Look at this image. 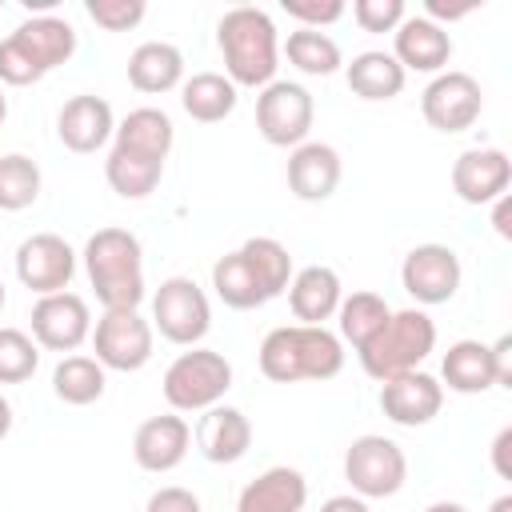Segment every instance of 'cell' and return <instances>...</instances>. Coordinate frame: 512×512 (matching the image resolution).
I'll use <instances>...</instances> for the list:
<instances>
[{"label":"cell","mask_w":512,"mask_h":512,"mask_svg":"<svg viewBox=\"0 0 512 512\" xmlns=\"http://www.w3.org/2000/svg\"><path fill=\"white\" fill-rule=\"evenodd\" d=\"M216 44H220L224 72L232 84L268 88L276 80L280 40H276V24L264 8H252V4L228 8L216 24Z\"/></svg>","instance_id":"obj_1"},{"label":"cell","mask_w":512,"mask_h":512,"mask_svg":"<svg viewBox=\"0 0 512 512\" xmlns=\"http://www.w3.org/2000/svg\"><path fill=\"white\" fill-rule=\"evenodd\" d=\"M344 368V344L324 324H284L260 344V372L272 384L332 380Z\"/></svg>","instance_id":"obj_2"},{"label":"cell","mask_w":512,"mask_h":512,"mask_svg":"<svg viewBox=\"0 0 512 512\" xmlns=\"http://www.w3.org/2000/svg\"><path fill=\"white\" fill-rule=\"evenodd\" d=\"M84 272L96 300L108 308H140L144 300V252L128 228H100L84 244Z\"/></svg>","instance_id":"obj_3"},{"label":"cell","mask_w":512,"mask_h":512,"mask_svg":"<svg viewBox=\"0 0 512 512\" xmlns=\"http://www.w3.org/2000/svg\"><path fill=\"white\" fill-rule=\"evenodd\" d=\"M76 52V28L60 16H32L8 40H0V80L12 88L44 80Z\"/></svg>","instance_id":"obj_4"},{"label":"cell","mask_w":512,"mask_h":512,"mask_svg":"<svg viewBox=\"0 0 512 512\" xmlns=\"http://www.w3.org/2000/svg\"><path fill=\"white\" fill-rule=\"evenodd\" d=\"M436 348V324L428 312L420 308H404V312H392L388 324L368 340L360 344V368L372 376V380H392V376H404V372H416L428 352Z\"/></svg>","instance_id":"obj_5"},{"label":"cell","mask_w":512,"mask_h":512,"mask_svg":"<svg viewBox=\"0 0 512 512\" xmlns=\"http://www.w3.org/2000/svg\"><path fill=\"white\" fill-rule=\"evenodd\" d=\"M160 388L176 412H204V408L220 404L224 392L232 388V364L216 348H192L168 364Z\"/></svg>","instance_id":"obj_6"},{"label":"cell","mask_w":512,"mask_h":512,"mask_svg":"<svg viewBox=\"0 0 512 512\" xmlns=\"http://www.w3.org/2000/svg\"><path fill=\"white\" fill-rule=\"evenodd\" d=\"M344 476L360 500L396 496L408 480L404 448L388 436H356L344 452Z\"/></svg>","instance_id":"obj_7"},{"label":"cell","mask_w":512,"mask_h":512,"mask_svg":"<svg viewBox=\"0 0 512 512\" xmlns=\"http://www.w3.org/2000/svg\"><path fill=\"white\" fill-rule=\"evenodd\" d=\"M152 324L172 344H184V348L200 344L212 328V308L204 288L192 276H168L152 296Z\"/></svg>","instance_id":"obj_8"},{"label":"cell","mask_w":512,"mask_h":512,"mask_svg":"<svg viewBox=\"0 0 512 512\" xmlns=\"http://www.w3.org/2000/svg\"><path fill=\"white\" fill-rule=\"evenodd\" d=\"M312 116H316V104L304 84L272 80L256 96V128L276 148H300L312 132Z\"/></svg>","instance_id":"obj_9"},{"label":"cell","mask_w":512,"mask_h":512,"mask_svg":"<svg viewBox=\"0 0 512 512\" xmlns=\"http://www.w3.org/2000/svg\"><path fill=\"white\" fill-rule=\"evenodd\" d=\"M96 360L112 372H136L152 360V324L136 308H108L92 328Z\"/></svg>","instance_id":"obj_10"},{"label":"cell","mask_w":512,"mask_h":512,"mask_svg":"<svg viewBox=\"0 0 512 512\" xmlns=\"http://www.w3.org/2000/svg\"><path fill=\"white\" fill-rule=\"evenodd\" d=\"M460 276V256L448 244H416L400 264V284L416 304H448Z\"/></svg>","instance_id":"obj_11"},{"label":"cell","mask_w":512,"mask_h":512,"mask_svg":"<svg viewBox=\"0 0 512 512\" xmlns=\"http://www.w3.org/2000/svg\"><path fill=\"white\" fill-rule=\"evenodd\" d=\"M480 108H484V96H480V84L468 72H440L420 96L424 120L436 132H448V136L468 132L480 120Z\"/></svg>","instance_id":"obj_12"},{"label":"cell","mask_w":512,"mask_h":512,"mask_svg":"<svg viewBox=\"0 0 512 512\" xmlns=\"http://www.w3.org/2000/svg\"><path fill=\"white\" fill-rule=\"evenodd\" d=\"M92 336V312L76 292H52L32 304V340L48 352H76Z\"/></svg>","instance_id":"obj_13"},{"label":"cell","mask_w":512,"mask_h":512,"mask_svg":"<svg viewBox=\"0 0 512 512\" xmlns=\"http://www.w3.org/2000/svg\"><path fill=\"white\" fill-rule=\"evenodd\" d=\"M72 272H76V252L56 232H36L16 248V276L28 292H40V296L64 292Z\"/></svg>","instance_id":"obj_14"},{"label":"cell","mask_w":512,"mask_h":512,"mask_svg":"<svg viewBox=\"0 0 512 512\" xmlns=\"http://www.w3.org/2000/svg\"><path fill=\"white\" fill-rule=\"evenodd\" d=\"M512 184V160L504 148H468L452 164V192L464 204H492Z\"/></svg>","instance_id":"obj_15"},{"label":"cell","mask_w":512,"mask_h":512,"mask_svg":"<svg viewBox=\"0 0 512 512\" xmlns=\"http://www.w3.org/2000/svg\"><path fill=\"white\" fill-rule=\"evenodd\" d=\"M440 404H444V384L428 372H404L380 384V408L400 428L428 424L440 412Z\"/></svg>","instance_id":"obj_16"},{"label":"cell","mask_w":512,"mask_h":512,"mask_svg":"<svg viewBox=\"0 0 512 512\" xmlns=\"http://www.w3.org/2000/svg\"><path fill=\"white\" fill-rule=\"evenodd\" d=\"M112 132H116L112 104L104 96H92V92L72 96L56 116V136L72 152H96L112 140Z\"/></svg>","instance_id":"obj_17"},{"label":"cell","mask_w":512,"mask_h":512,"mask_svg":"<svg viewBox=\"0 0 512 512\" xmlns=\"http://www.w3.org/2000/svg\"><path fill=\"white\" fill-rule=\"evenodd\" d=\"M192 444V428L180 416H148L132 436V456L144 472H172Z\"/></svg>","instance_id":"obj_18"},{"label":"cell","mask_w":512,"mask_h":512,"mask_svg":"<svg viewBox=\"0 0 512 512\" xmlns=\"http://www.w3.org/2000/svg\"><path fill=\"white\" fill-rule=\"evenodd\" d=\"M196 448L212 464H236L252 448V424H248V416L240 408H228V404L204 408V416L196 424Z\"/></svg>","instance_id":"obj_19"},{"label":"cell","mask_w":512,"mask_h":512,"mask_svg":"<svg viewBox=\"0 0 512 512\" xmlns=\"http://www.w3.org/2000/svg\"><path fill=\"white\" fill-rule=\"evenodd\" d=\"M340 184V152L320 140H304L288 156V188L296 200H328Z\"/></svg>","instance_id":"obj_20"},{"label":"cell","mask_w":512,"mask_h":512,"mask_svg":"<svg viewBox=\"0 0 512 512\" xmlns=\"http://www.w3.org/2000/svg\"><path fill=\"white\" fill-rule=\"evenodd\" d=\"M396 64L404 72H440L452 56V36L428 16H404L396 28Z\"/></svg>","instance_id":"obj_21"},{"label":"cell","mask_w":512,"mask_h":512,"mask_svg":"<svg viewBox=\"0 0 512 512\" xmlns=\"http://www.w3.org/2000/svg\"><path fill=\"white\" fill-rule=\"evenodd\" d=\"M304 500H308L304 472L276 464V468L260 472L252 484H244L236 512H304Z\"/></svg>","instance_id":"obj_22"},{"label":"cell","mask_w":512,"mask_h":512,"mask_svg":"<svg viewBox=\"0 0 512 512\" xmlns=\"http://www.w3.org/2000/svg\"><path fill=\"white\" fill-rule=\"evenodd\" d=\"M340 300V276L328 264H308L288 280V304L300 324H324L328 316H336Z\"/></svg>","instance_id":"obj_23"},{"label":"cell","mask_w":512,"mask_h":512,"mask_svg":"<svg viewBox=\"0 0 512 512\" xmlns=\"http://www.w3.org/2000/svg\"><path fill=\"white\" fill-rule=\"evenodd\" d=\"M180 80H184V56L168 40H148L128 56V84L136 92L160 96V92H172Z\"/></svg>","instance_id":"obj_24"},{"label":"cell","mask_w":512,"mask_h":512,"mask_svg":"<svg viewBox=\"0 0 512 512\" xmlns=\"http://www.w3.org/2000/svg\"><path fill=\"white\" fill-rule=\"evenodd\" d=\"M116 148H132L140 156H152V160H168L172 152V140H176V128L168 120V112L160 108H132L120 124H116Z\"/></svg>","instance_id":"obj_25"},{"label":"cell","mask_w":512,"mask_h":512,"mask_svg":"<svg viewBox=\"0 0 512 512\" xmlns=\"http://www.w3.org/2000/svg\"><path fill=\"white\" fill-rule=\"evenodd\" d=\"M440 376H444V384H448L452 392H460V396L488 392V388L496 384L488 344H480V340H456V344L444 352Z\"/></svg>","instance_id":"obj_26"},{"label":"cell","mask_w":512,"mask_h":512,"mask_svg":"<svg viewBox=\"0 0 512 512\" xmlns=\"http://www.w3.org/2000/svg\"><path fill=\"white\" fill-rule=\"evenodd\" d=\"M104 176H108V184H112L116 196H124V200H144V196L160 184L164 160H152V156H140V152H132V148H116V144H112V152H108V160H104Z\"/></svg>","instance_id":"obj_27"},{"label":"cell","mask_w":512,"mask_h":512,"mask_svg":"<svg viewBox=\"0 0 512 512\" xmlns=\"http://www.w3.org/2000/svg\"><path fill=\"white\" fill-rule=\"evenodd\" d=\"M348 88L360 100H392L404 88V68L392 52H360L348 64Z\"/></svg>","instance_id":"obj_28"},{"label":"cell","mask_w":512,"mask_h":512,"mask_svg":"<svg viewBox=\"0 0 512 512\" xmlns=\"http://www.w3.org/2000/svg\"><path fill=\"white\" fill-rule=\"evenodd\" d=\"M180 104L192 120L200 124H216L224 116H232L236 108V84L220 72H196L192 80H184L180 88Z\"/></svg>","instance_id":"obj_29"},{"label":"cell","mask_w":512,"mask_h":512,"mask_svg":"<svg viewBox=\"0 0 512 512\" xmlns=\"http://www.w3.org/2000/svg\"><path fill=\"white\" fill-rule=\"evenodd\" d=\"M212 288H216V296H220L228 308H240V312L268 304V296H264V288H260V280H256V272L248 268V260H244L240 248L228 252V256H220V260L212 264Z\"/></svg>","instance_id":"obj_30"},{"label":"cell","mask_w":512,"mask_h":512,"mask_svg":"<svg viewBox=\"0 0 512 512\" xmlns=\"http://www.w3.org/2000/svg\"><path fill=\"white\" fill-rule=\"evenodd\" d=\"M336 316H340V340H348L352 348H360V344H368V340L388 324L392 308H388V300L376 296V292H352V296L340 300Z\"/></svg>","instance_id":"obj_31"},{"label":"cell","mask_w":512,"mask_h":512,"mask_svg":"<svg viewBox=\"0 0 512 512\" xmlns=\"http://www.w3.org/2000/svg\"><path fill=\"white\" fill-rule=\"evenodd\" d=\"M52 392L64 404H92L104 396V364L96 356H64L52 372Z\"/></svg>","instance_id":"obj_32"},{"label":"cell","mask_w":512,"mask_h":512,"mask_svg":"<svg viewBox=\"0 0 512 512\" xmlns=\"http://www.w3.org/2000/svg\"><path fill=\"white\" fill-rule=\"evenodd\" d=\"M284 56H288V64H296L308 76H332L344 64L340 60V44L328 32H320V28H296V32H288Z\"/></svg>","instance_id":"obj_33"},{"label":"cell","mask_w":512,"mask_h":512,"mask_svg":"<svg viewBox=\"0 0 512 512\" xmlns=\"http://www.w3.org/2000/svg\"><path fill=\"white\" fill-rule=\"evenodd\" d=\"M240 252H244V260H248V268L256 272V280H260V288H264L268 300L288 288V280H292V256H288V248H284L280 240H272V236H252V240L240 244Z\"/></svg>","instance_id":"obj_34"},{"label":"cell","mask_w":512,"mask_h":512,"mask_svg":"<svg viewBox=\"0 0 512 512\" xmlns=\"http://www.w3.org/2000/svg\"><path fill=\"white\" fill-rule=\"evenodd\" d=\"M40 196V164L24 152L0 156V212H20Z\"/></svg>","instance_id":"obj_35"},{"label":"cell","mask_w":512,"mask_h":512,"mask_svg":"<svg viewBox=\"0 0 512 512\" xmlns=\"http://www.w3.org/2000/svg\"><path fill=\"white\" fill-rule=\"evenodd\" d=\"M40 364V344L20 328H0V384H24Z\"/></svg>","instance_id":"obj_36"},{"label":"cell","mask_w":512,"mask_h":512,"mask_svg":"<svg viewBox=\"0 0 512 512\" xmlns=\"http://www.w3.org/2000/svg\"><path fill=\"white\" fill-rule=\"evenodd\" d=\"M84 12L108 32H128L144 20L148 8H144V0H88Z\"/></svg>","instance_id":"obj_37"},{"label":"cell","mask_w":512,"mask_h":512,"mask_svg":"<svg viewBox=\"0 0 512 512\" xmlns=\"http://www.w3.org/2000/svg\"><path fill=\"white\" fill-rule=\"evenodd\" d=\"M352 16L364 32H396L404 20V0H356Z\"/></svg>","instance_id":"obj_38"},{"label":"cell","mask_w":512,"mask_h":512,"mask_svg":"<svg viewBox=\"0 0 512 512\" xmlns=\"http://www.w3.org/2000/svg\"><path fill=\"white\" fill-rule=\"evenodd\" d=\"M284 12L300 20V28H324L344 16V4L340 0H284Z\"/></svg>","instance_id":"obj_39"},{"label":"cell","mask_w":512,"mask_h":512,"mask_svg":"<svg viewBox=\"0 0 512 512\" xmlns=\"http://www.w3.org/2000/svg\"><path fill=\"white\" fill-rule=\"evenodd\" d=\"M144 512H200V500H196V492L168 484V488H160V492L148 496V508Z\"/></svg>","instance_id":"obj_40"},{"label":"cell","mask_w":512,"mask_h":512,"mask_svg":"<svg viewBox=\"0 0 512 512\" xmlns=\"http://www.w3.org/2000/svg\"><path fill=\"white\" fill-rule=\"evenodd\" d=\"M492 356V376L500 388H512V336H500L496 344H488Z\"/></svg>","instance_id":"obj_41"},{"label":"cell","mask_w":512,"mask_h":512,"mask_svg":"<svg viewBox=\"0 0 512 512\" xmlns=\"http://www.w3.org/2000/svg\"><path fill=\"white\" fill-rule=\"evenodd\" d=\"M508 452H512V428H500V436L492 440V468H496V476H504V480H512Z\"/></svg>","instance_id":"obj_42"},{"label":"cell","mask_w":512,"mask_h":512,"mask_svg":"<svg viewBox=\"0 0 512 512\" xmlns=\"http://www.w3.org/2000/svg\"><path fill=\"white\" fill-rule=\"evenodd\" d=\"M476 4H440V0H428L424 4V12H428V20L432 24H440V20H460V16H468Z\"/></svg>","instance_id":"obj_43"},{"label":"cell","mask_w":512,"mask_h":512,"mask_svg":"<svg viewBox=\"0 0 512 512\" xmlns=\"http://www.w3.org/2000/svg\"><path fill=\"white\" fill-rule=\"evenodd\" d=\"M320 512H372L360 496H328L324 504H320Z\"/></svg>","instance_id":"obj_44"},{"label":"cell","mask_w":512,"mask_h":512,"mask_svg":"<svg viewBox=\"0 0 512 512\" xmlns=\"http://www.w3.org/2000/svg\"><path fill=\"white\" fill-rule=\"evenodd\" d=\"M492 204H496V216H492V220H496V232L508 240V236H512V224H508V192H504L500 200H492Z\"/></svg>","instance_id":"obj_45"},{"label":"cell","mask_w":512,"mask_h":512,"mask_svg":"<svg viewBox=\"0 0 512 512\" xmlns=\"http://www.w3.org/2000/svg\"><path fill=\"white\" fill-rule=\"evenodd\" d=\"M12 432V404H8V396L0 392V440Z\"/></svg>","instance_id":"obj_46"},{"label":"cell","mask_w":512,"mask_h":512,"mask_svg":"<svg viewBox=\"0 0 512 512\" xmlns=\"http://www.w3.org/2000/svg\"><path fill=\"white\" fill-rule=\"evenodd\" d=\"M424 512H468L464 504H456V500H436V504H428Z\"/></svg>","instance_id":"obj_47"},{"label":"cell","mask_w":512,"mask_h":512,"mask_svg":"<svg viewBox=\"0 0 512 512\" xmlns=\"http://www.w3.org/2000/svg\"><path fill=\"white\" fill-rule=\"evenodd\" d=\"M488 512H512V496H500V500H492V508Z\"/></svg>","instance_id":"obj_48"},{"label":"cell","mask_w":512,"mask_h":512,"mask_svg":"<svg viewBox=\"0 0 512 512\" xmlns=\"http://www.w3.org/2000/svg\"><path fill=\"white\" fill-rule=\"evenodd\" d=\"M4 116H8V96L0 92V124H4Z\"/></svg>","instance_id":"obj_49"},{"label":"cell","mask_w":512,"mask_h":512,"mask_svg":"<svg viewBox=\"0 0 512 512\" xmlns=\"http://www.w3.org/2000/svg\"><path fill=\"white\" fill-rule=\"evenodd\" d=\"M4 300H8V296H4V284H0V312H4Z\"/></svg>","instance_id":"obj_50"}]
</instances>
